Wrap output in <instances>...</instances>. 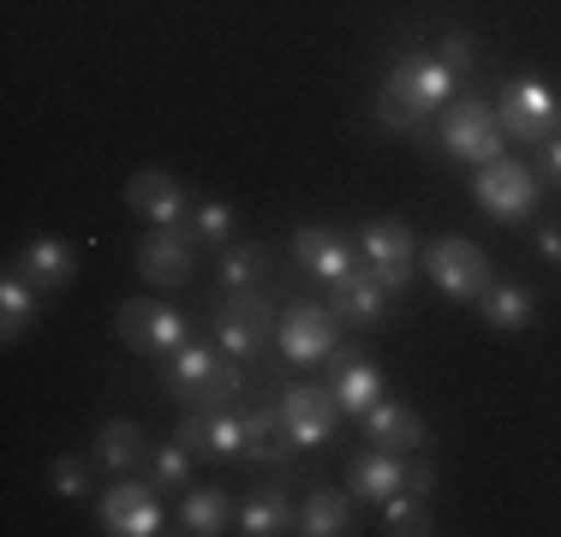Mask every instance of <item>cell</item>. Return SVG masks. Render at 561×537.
<instances>
[{
  "mask_svg": "<svg viewBox=\"0 0 561 537\" xmlns=\"http://www.w3.org/2000/svg\"><path fill=\"white\" fill-rule=\"evenodd\" d=\"M162 388L180 407H197V412H221L233 407L239 395H245V370H239V358L227 353V346H192L185 341L180 353H168L162 365Z\"/></svg>",
  "mask_w": 561,
  "mask_h": 537,
  "instance_id": "obj_1",
  "label": "cell"
},
{
  "mask_svg": "<svg viewBox=\"0 0 561 537\" xmlns=\"http://www.w3.org/2000/svg\"><path fill=\"white\" fill-rule=\"evenodd\" d=\"M280 322H275V305L263 287H227L216 299V341L245 365V358H263L275 346Z\"/></svg>",
  "mask_w": 561,
  "mask_h": 537,
  "instance_id": "obj_2",
  "label": "cell"
},
{
  "mask_svg": "<svg viewBox=\"0 0 561 537\" xmlns=\"http://www.w3.org/2000/svg\"><path fill=\"white\" fill-rule=\"evenodd\" d=\"M443 156L448 161H466V168H484V161L507 156V132H502V114L490 102H472V96H454L443 107Z\"/></svg>",
  "mask_w": 561,
  "mask_h": 537,
  "instance_id": "obj_3",
  "label": "cell"
},
{
  "mask_svg": "<svg viewBox=\"0 0 561 537\" xmlns=\"http://www.w3.org/2000/svg\"><path fill=\"white\" fill-rule=\"evenodd\" d=\"M496 114H502L507 144H543V138L561 132V96L543 84V78H507Z\"/></svg>",
  "mask_w": 561,
  "mask_h": 537,
  "instance_id": "obj_4",
  "label": "cell"
},
{
  "mask_svg": "<svg viewBox=\"0 0 561 537\" xmlns=\"http://www.w3.org/2000/svg\"><path fill=\"white\" fill-rule=\"evenodd\" d=\"M472 192H478V204H484V215H496V221H526V215L543 204L538 168H526V161H514V156L484 161Z\"/></svg>",
  "mask_w": 561,
  "mask_h": 537,
  "instance_id": "obj_5",
  "label": "cell"
},
{
  "mask_svg": "<svg viewBox=\"0 0 561 537\" xmlns=\"http://www.w3.org/2000/svg\"><path fill=\"white\" fill-rule=\"evenodd\" d=\"M114 329H119V341H126L131 353H150V358H168V353H180V346L192 341V322L162 299H126L119 317H114Z\"/></svg>",
  "mask_w": 561,
  "mask_h": 537,
  "instance_id": "obj_6",
  "label": "cell"
},
{
  "mask_svg": "<svg viewBox=\"0 0 561 537\" xmlns=\"http://www.w3.org/2000/svg\"><path fill=\"white\" fill-rule=\"evenodd\" d=\"M424 275H431L448 299H478V293L496 281V268H490V258L472 245V239L443 233V239H431V251H424Z\"/></svg>",
  "mask_w": 561,
  "mask_h": 537,
  "instance_id": "obj_7",
  "label": "cell"
},
{
  "mask_svg": "<svg viewBox=\"0 0 561 537\" xmlns=\"http://www.w3.org/2000/svg\"><path fill=\"white\" fill-rule=\"evenodd\" d=\"M358 251H365V268L382 281V287H389V293H407L412 263H419V239H412L407 221H394V215H382V221H365V233H358Z\"/></svg>",
  "mask_w": 561,
  "mask_h": 537,
  "instance_id": "obj_8",
  "label": "cell"
},
{
  "mask_svg": "<svg viewBox=\"0 0 561 537\" xmlns=\"http://www.w3.org/2000/svg\"><path fill=\"white\" fill-rule=\"evenodd\" d=\"M335 341H341V317L329 311V305H293V311L280 317V334H275V346L293 365H323V358L335 353Z\"/></svg>",
  "mask_w": 561,
  "mask_h": 537,
  "instance_id": "obj_9",
  "label": "cell"
},
{
  "mask_svg": "<svg viewBox=\"0 0 561 537\" xmlns=\"http://www.w3.org/2000/svg\"><path fill=\"white\" fill-rule=\"evenodd\" d=\"M275 412H280V424H287L293 436H299V448H323V442L335 436V412H341V400H335V388L293 382V388H280Z\"/></svg>",
  "mask_w": 561,
  "mask_h": 537,
  "instance_id": "obj_10",
  "label": "cell"
},
{
  "mask_svg": "<svg viewBox=\"0 0 561 537\" xmlns=\"http://www.w3.org/2000/svg\"><path fill=\"white\" fill-rule=\"evenodd\" d=\"M173 436H180L192 454H204V460H245V412H233V407H221V412H197L192 407Z\"/></svg>",
  "mask_w": 561,
  "mask_h": 537,
  "instance_id": "obj_11",
  "label": "cell"
},
{
  "mask_svg": "<svg viewBox=\"0 0 561 537\" xmlns=\"http://www.w3.org/2000/svg\"><path fill=\"white\" fill-rule=\"evenodd\" d=\"M162 519L168 514H162L150 483H114V490L102 495V532H114V537H156Z\"/></svg>",
  "mask_w": 561,
  "mask_h": 537,
  "instance_id": "obj_12",
  "label": "cell"
},
{
  "mask_svg": "<svg viewBox=\"0 0 561 537\" xmlns=\"http://www.w3.org/2000/svg\"><path fill=\"white\" fill-rule=\"evenodd\" d=\"M126 204L138 209L150 227H180L185 215H192L185 185L173 180V173H156V168H144V173H131V180H126Z\"/></svg>",
  "mask_w": 561,
  "mask_h": 537,
  "instance_id": "obj_13",
  "label": "cell"
},
{
  "mask_svg": "<svg viewBox=\"0 0 561 537\" xmlns=\"http://www.w3.org/2000/svg\"><path fill=\"white\" fill-rule=\"evenodd\" d=\"M389 299H394V293L382 287L370 268H353V275L329 281V311H335L346 329H370V322H382V317H389Z\"/></svg>",
  "mask_w": 561,
  "mask_h": 537,
  "instance_id": "obj_14",
  "label": "cell"
},
{
  "mask_svg": "<svg viewBox=\"0 0 561 537\" xmlns=\"http://www.w3.org/2000/svg\"><path fill=\"white\" fill-rule=\"evenodd\" d=\"M197 263V239L192 233H173V227H156L150 239L138 245V275L150 287H180Z\"/></svg>",
  "mask_w": 561,
  "mask_h": 537,
  "instance_id": "obj_15",
  "label": "cell"
},
{
  "mask_svg": "<svg viewBox=\"0 0 561 537\" xmlns=\"http://www.w3.org/2000/svg\"><path fill=\"white\" fill-rule=\"evenodd\" d=\"M293 258H299V268L311 281H341V275H353V239L341 233V227H299L293 233Z\"/></svg>",
  "mask_w": 561,
  "mask_h": 537,
  "instance_id": "obj_16",
  "label": "cell"
},
{
  "mask_svg": "<svg viewBox=\"0 0 561 537\" xmlns=\"http://www.w3.org/2000/svg\"><path fill=\"white\" fill-rule=\"evenodd\" d=\"M389 78L424 107V114H443V107L454 102V90H460V72L443 66V60H424V54H400Z\"/></svg>",
  "mask_w": 561,
  "mask_h": 537,
  "instance_id": "obj_17",
  "label": "cell"
},
{
  "mask_svg": "<svg viewBox=\"0 0 561 537\" xmlns=\"http://www.w3.org/2000/svg\"><path fill=\"white\" fill-rule=\"evenodd\" d=\"M299 460V436L280 424L275 407L245 412V466H293Z\"/></svg>",
  "mask_w": 561,
  "mask_h": 537,
  "instance_id": "obj_18",
  "label": "cell"
},
{
  "mask_svg": "<svg viewBox=\"0 0 561 537\" xmlns=\"http://www.w3.org/2000/svg\"><path fill=\"white\" fill-rule=\"evenodd\" d=\"M478 317H484L490 329H502V334H519V329H531V317H538V299H531L526 281H490V287L478 293Z\"/></svg>",
  "mask_w": 561,
  "mask_h": 537,
  "instance_id": "obj_19",
  "label": "cell"
},
{
  "mask_svg": "<svg viewBox=\"0 0 561 537\" xmlns=\"http://www.w3.org/2000/svg\"><path fill=\"white\" fill-rule=\"evenodd\" d=\"M412 483V466L400 460V454H389V448H377L370 442V454L365 460H353V495H365V502H389V495H400Z\"/></svg>",
  "mask_w": 561,
  "mask_h": 537,
  "instance_id": "obj_20",
  "label": "cell"
},
{
  "mask_svg": "<svg viewBox=\"0 0 561 537\" xmlns=\"http://www.w3.org/2000/svg\"><path fill=\"white\" fill-rule=\"evenodd\" d=\"M370 430V442L377 448H389V454H412V448H424V424H419V412L412 407H394V400H377V407L358 419Z\"/></svg>",
  "mask_w": 561,
  "mask_h": 537,
  "instance_id": "obj_21",
  "label": "cell"
},
{
  "mask_svg": "<svg viewBox=\"0 0 561 537\" xmlns=\"http://www.w3.org/2000/svg\"><path fill=\"white\" fill-rule=\"evenodd\" d=\"M72 263H78L72 251H66L60 239H48V233H43V239H31V245H24V258H19V275L31 281L36 293H60L66 281H72Z\"/></svg>",
  "mask_w": 561,
  "mask_h": 537,
  "instance_id": "obj_22",
  "label": "cell"
},
{
  "mask_svg": "<svg viewBox=\"0 0 561 537\" xmlns=\"http://www.w3.org/2000/svg\"><path fill=\"white\" fill-rule=\"evenodd\" d=\"M329 388H335L341 412H353V419H365V412L377 407V395H382V370L370 365V358H346L341 370H329Z\"/></svg>",
  "mask_w": 561,
  "mask_h": 537,
  "instance_id": "obj_23",
  "label": "cell"
},
{
  "mask_svg": "<svg viewBox=\"0 0 561 537\" xmlns=\"http://www.w3.org/2000/svg\"><path fill=\"white\" fill-rule=\"evenodd\" d=\"M227 519H239L227 490H192L180 502V532H192V537H216V532H227Z\"/></svg>",
  "mask_w": 561,
  "mask_h": 537,
  "instance_id": "obj_24",
  "label": "cell"
},
{
  "mask_svg": "<svg viewBox=\"0 0 561 537\" xmlns=\"http://www.w3.org/2000/svg\"><path fill=\"white\" fill-rule=\"evenodd\" d=\"M370 107H377V126L394 132V138H424V126H431V114H424V107L412 102L407 90L394 84V78L377 90V102H370Z\"/></svg>",
  "mask_w": 561,
  "mask_h": 537,
  "instance_id": "obj_25",
  "label": "cell"
},
{
  "mask_svg": "<svg viewBox=\"0 0 561 537\" xmlns=\"http://www.w3.org/2000/svg\"><path fill=\"white\" fill-rule=\"evenodd\" d=\"M96 460L108 466V472H131V466L144 460V430L131 419H108L96 430Z\"/></svg>",
  "mask_w": 561,
  "mask_h": 537,
  "instance_id": "obj_26",
  "label": "cell"
},
{
  "mask_svg": "<svg viewBox=\"0 0 561 537\" xmlns=\"http://www.w3.org/2000/svg\"><path fill=\"white\" fill-rule=\"evenodd\" d=\"M239 532L245 537H275V532H293V502L280 490H257L245 507H239Z\"/></svg>",
  "mask_w": 561,
  "mask_h": 537,
  "instance_id": "obj_27",
  "label": "cell"
},
{
  "mask_svg": "<svg viewBox=\"0 0 561 537\" xmlns=\"http://www.w3.org/2000/svg\"><path fill=\"white\" fill-rule=\"evenodd\" d=\"M299 532H311V537L353 532V502H346L341 490H311V502H305V514H299Z\"/></svg>",
  "mask_w": 561,
  "mask_h": 537,
  "instance_id": "obj_28",
  "label": "cell"
},
{
  "mask_svg": "<svg viewBox=\"0 0 561 537\" xmlns=\"http://www.w3.org/2000/svg\"><path fill=\"white\" fill-rule=\"evenodd\" d=\"M31 322H36V287L12 268V275L0 281V341H19Z\"/></svg>",
  "mask_w": 561,
  "mask_h": 537,
  "instance_id": "obj_29",
  "label": "cell"
},
{
  "mask_svg": "<svg viewBox=\"0 0 561 537\" xmlns=\"http://www.w3.org/2000/svg\"><path fill=\"white\" fill-rule=\"evenodd\" d=\"M270 251L263 245H221V287H263Z\"/></svg>",
  "mask_w": 561,
  "mask_h": 537,
  "instance_id": "obj_30",
  "label": "cell"
},
{
  "mask_svg": "<svg viewBox=\"0 0 561 537\" xmlns=\"http://www.w3.org/2000/svg\"><path fill=\"white\" fill-rule=\"evenodd\" d=\"M382 532H394V537H412V532H436L431 526V514H424V495H412V490H400L382 502Z\"/></svg>",
  "mask_w": 561,
  "mask_h": 537,
  "instance_id": "obj_31",
  "label": "cell"
},
{
  "mask_svg": "<svg viewBox=\"0 0 561 537\" xmlns=\"http://www.w3.org/2000/svg\"><path fill=\"white\" fill-rule=\"evenodd\" d=\"M233 227H239V215L227 209V204H197L192 209V239L197 245H233Z\"/></svg>",
  "mask_w": 561,
  "mask_h": 537,
  "instance_id": "obj_32",
  "label": "cell"
},
{
  "mask_svg": "<svg viewBox=\"0 0 561 537\" xmlns=\"http://www.w3.org/2000/svg\"><path fill=\"white\" fill-rule=\"evenodd\" d=\"M180 478H192V448L173 436L168 448L150 454V483H180Z\"/></svg>",
  "mask_w": 561,
  "mask_h": 537,
  "instance_id": "obj_33",
  "label": "cell"
},
{
  "mask_svg": "<svg viewBox=\"0 0 561 537\" xmlns=\"http://www.w3.org/2000/svg\"><path fill=\"white\" fill-rule=\"evenodd\" d=\"M436 60L454 66V72H478V43L466 31H443V54Z\"/></svg>",
  "mask_w": 561,
  "mask_h": 537,
  "instance_id": "obj_34",
  "label": "cell"
},
{
  "mask_svg": "<svg viewBox=\"0 0 561 537\" xmlns=\"http://www.w3.org/2000/svg\"><path fill=\"white\" fill-rule=\"evenodd\" d=\"M48 478H55L60 495H84V490H90V466L72 460V454H66V460H55V472H48Z\"/></svg>",
  "mask_w": 561,
  "mask_h": 537,
  "instance_id": "obj_35",
  "label": "cell"
},
{
  "mask_svg": "<svg viewBox=\"0 0 561 537\" xmlns=\"http://www.w3.org/2000/svg\"><path fill=\"white\" fill-rule=\"evenodd\" d=\"M538 180L550 185V192H561V132L538 144Z\"/></svg>",
  "mask_w": 561,
  "mask_h": 537,
  "instance_id": "obj_36",
  "label": "cell"
},
{
  "mask_svg": "<svg viewBox=\"0 0 561 537\" xmlns=\"http://www.w3.org/2000/svg\"><path fill=\"white\" fill-rule=\"evenodd\" d=\"M538 251H543L550 263H561V227H543V233H538Z\"/></svg>",
  "mask_w": 561,
  "mask_h": 537,
  "instance_id": "obj_37",
  "label": "cell"
}]
</instances>
